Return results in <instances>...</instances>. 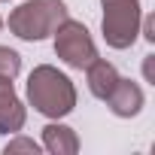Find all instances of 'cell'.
<instances>
[{"label": "cell", "mask_w": 155, "mask_h": 155, "mask_svg": "<svg viewBox=\"0 0 155 155\" xmlns=\"http://www.w3.org/2000/svg\"><path fill=\"white\" fill-rule=\"evenodd\" d=\"M21 70V55L9 46H0V79H15Z\"/></svg>", "instance_id": "9c48e42d"}, {"label": "cell", "mask_w": 155, "mask_h": 155, "mask_svg": "<svg viewBox=\"0 0 155 155\" xmlns=\"http://www.w3.org/2000/svg\"><path fill=\"white\" fill-rule=\"evenodd\" d=\"M64 18H70L64 0H25V3L18 9H12V15H9V31L18 40L40 43L49 34H55V28Z\"/></svg>", "instance_id": "7a4b0ae2"}, {"label": "cell", "mask_w": 155, "mask_h": 155, "mask_svg": "<svg viewBox=\"0 0 155 155\" xmlns=\"http://www.w3.org/2000/svg\"><path fill=\"white\" fill-rule=\"evenodd\" d=\"M140 21H143L146 40H149V43H155V18H152V15H146V18H140Z\"/></svg>", "instance_id": "8fae6325"}, {"label": "cell", "mask_w": 155, "mask_h": 155, "mask_svg": "<svg viewBox=\"0 0 155 155\" xmlns=\"http://www.w3.org/2000/svg\"><path fill=\"white\" fill-rule=\"evenodd\" d=\"M0 28H3V18H0Z\"/></svg>", "instance_id": "4fadbf2b"}, {"label": "cell", "mask_w": 155, "mask_h": 155, "mask_svg": "<svg viewBox=\"0 0 155 155\" xmlns=\"http://www.w3.org/2000/svg\"><path fill=\"white\" fill-rule=\"evenodd\" d=\"M43 146L52 155H73L79 149V140H76L73 128H67V125H46L43 128Z\"/></svg>", "instance_id": "ba28073f"}, {"label": "cell", "mask_w": 155, "mask_h": 155, "mask_svg": "<svg viewBox=\"0 0 155 155\" xmlns=\"http://www.w3.org/2000/svg\"><path fill=\"white\" fill-rule=\"evenodd\" d=\"M55 55L73 70H85L97 58V46H94V40L82 21L64 18L55 28Z\"/></svg>", "instance_id": "277c9868"}, {"label": "cell", "mask_w": 155, "mask_h": 155, "mask_svg": "<svg viewBox=\"0 0 155 155\" xmlns=\"http://www.w3.org/2000/svg\"><path fill=\"white\" fill-rule=\"evenodd\" d=\"M3 3H6V0H3Z\"/></svg>", "instance_id": "5bb4252c"}, {"label": "cell", "mask_w": 155, "mask_h": 155, "mask_svg": "<svg viewBox=\"0 0 155 155\" xmlns=\"http://www.w3.org/2000/svg\"><path fill=\"white\" fill-rule=\"evenodd\" d=\"M85 79H88V91H91L94 97L107 101V97H110V91H113V88H116V82H119V73H116V67H113L110 61L94 58V61L85 67Z\"/></svg>", "instance_id": "52a82bcc"}, {"label": "cell", "mask_w": 155, "mask_h": 155, "mask_svg": "<svg viewBox=\"0 0 155 155\" xmlns=\"http://www.w3.org/2000/svg\"><path fill=\"white\" fill-rule=\"evenodd\" d=\"M12 152H40V143H34L31 137H18V140H9L6 143V155H12Z\"/></svg>", "instance_id": "30bf717a"}, {"label": "cell", "mask_w": 155, "mask_h": 155, "mask_svg": "<svg viewBox=\"0 0 155 155\" xmlns=\"http://www.w3.org/2000/svg\"><path fill=\"white\" fill-rule=\"evenodd\" d=\"M28 101L46 119H64L76 107V88L58 67L40 64L28 76Z\"/></svg>", "instance_id": "6da1fadb"}, {"label": "cell", "mask_w": 155, "mask_h": 155, "mask_svg": "<svg viewBox=\"0 0 155 155\" xmlns=\"http://www.w3.org/2000/svg\"><path fill=\"white\" fill-rule=\"evenodd\" d=\"M104 3V40L113 49H131L140 34V0H101Z\"/></svg>", "instance_id": "3957f363"}, {"label": "cell", "mask_w": 155, "mask_h": 155, "mask_svg": "<svg viewBox=\"0 0 155 155\" xmlns=\"http://www.w3.org/2000/svg\"><path fill=\"white\" fill-rule=\"evenodd\" d=\"M152 58H155V55H146V61H143V76H146V82H155V76H152Z\"/></svg>", "instance_id": "7c38bea8"}, {"label": "cell", "mask_w": 155, "mask_h": 155, "mask_svg": "<svg viewBox=\"0 0 155 155\" xmlns=\"http://www.w3.org/2000/svg\"><path fill=\"white\" fill-rule=\"evenodd\" d=\"M143 88L137 85V82H131V79H122L119 76V82H116V88L110 91V97H107V104H110V110L119 116V119H131V116H137L140 110H143Z\"/></svg>", "instance_id": "5b68a950"}, {"label": "cell", "mask_w": 155, "mask_h": 155, "mask_svg": "<svg viewBox=\"0 0 155 155\" xmlns=\"http://www.w3.org/2000/svg\"><path fill=\"white\" fill-rule=\"evenodd\" d=\"M25 125V107L12 88V79H0V134H15Z\"/></svg>", "instance_id": "8992f818"}]
</instances>
